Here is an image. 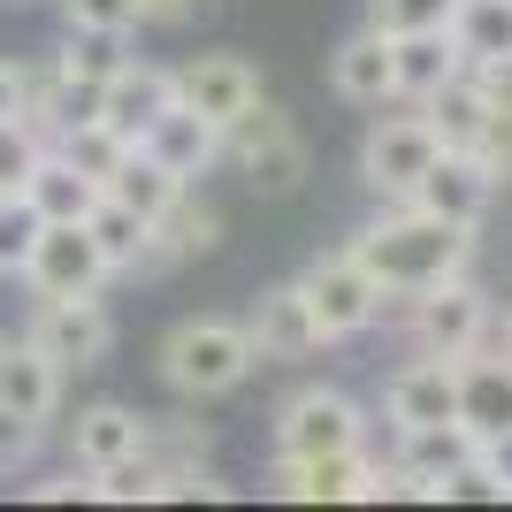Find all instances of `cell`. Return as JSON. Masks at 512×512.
Wrapping results in <instances>:
<instances>
[{
  "mask_svg": "<svg viewBox=\"0 0 512 512\" xmlns=\"http://www.w3.org/2000/svg\"><path fill=\"white\" fill-rule=\"evenodd\" d=\"M344 245L360 253V268L383 283L390 299L436 291V283H451V276H467V268H474V230L436 222V214L413 207V199H390V214H375V222L352 230Z\"/></svg>",
  "mask_w": 512,
  "mask_h": 512,
  "instance_id": "6da1fadb",
  "label": "cell"
},
{
  "mask_svg": "<svg viewBox=\"0 0 512 512\" xmlns=\"http://www.w3.org/2000/svg\"><path fill=\"white\" fill-rule=\"evenodd\" d=\"M260 367L253 352V329L245 321H222V314H192L176 321L169 337H161V383L176 390V398H230V390H245V375Z\"/></svg>",
  "mask_w": 512,
  "mask_h": 512,
  "instance_id": "7a4b0ae2",
  "label": "cell"
},
{
  "mask_svg": "<svg viewBox=\"0 0 512 512\" xmlns=\"http://www.w3.org/2000/svg\"><path fill=\"white\" fill-rule=\"evenodd\" d=\"M222 161H230L237 184H245V192H260V199H291V192L306 184V169H314V153H306L299 123H291L268 92H260V100L245 107L230 130H222Z\"/></svg>",
  "mask_w": 512,
  "mask_h": 512,
  "instance_id": "3957f363",
  "label": "cell"
},
{
  "mask_svg": "<svg viewBox=\"0 0 512 512\" xmlns=\"http://www.w3.org/2000/svg\"><path fill=\"white\" fill-rule=\"evenodd\" d=\"M299 291L314 299V314H321V329H329V344H337V337H360V329H375V321H383V306H390V291L360 268V253H352V245H337V253H314V260H306V276H299Z\"/></svg>",
  "mask_w": 512,
  "mask_h": 512,
  "instance_id": "277c9868",
  "label": "cell"
},
{
  "mask_svg": "<svg viewBox=\"0 0 512 512\" xmlns=\"http://www.w3.org/2000/svg\"><path fill=\"white\" fill-rule=\"evenodd\" d=\"M23 283H31L39 299H100L107 283H115V268H107V253L92 245L85 222H39V245L23 260Z\"/></svg>",
  "mask_w": 512,
  "mask_h": 512,
  "instance_id": "5b68a950",
  "label": "cell"
},
{
  "mask_svg": "<svg viewBox=\"0 0 512 512\" xmlns=\"http://www.w3.org/2000/svg\"><path fill=\"white\" fill-rule=\"evenodd\" d=\"M367 444V413L329 383H306L283 398L276 413V459H321V451H352Z\"/></svg>",
  "mask_w": 512,
  "mask_h": 512,
  "instance_id": "8992f818",
  "label": "cell"
},
{
  "mask_svg": "<svg viewBox=\"0 0 512 512\" xmlns=\"http://www.w3.org/2000/svg\"><path fill=\"white\" fill-rule=\"evenodd\" d=\"M436 153H444V138H436V123H428L421 107L413 115H375V130H367V146H360V184L375 199H406Z\"/></svg>",
  "mask_w": 512,
  "mask_h": 512,
  "instance_id": "52a82bcc",
  "label": "cell"
},
{
  "mask_svg": "<svg viewBox=\"0 0 512 512\" xmlns=\"http://www.w3.org/2000/svg\"><path fill=\"white\" fill-rule=\"evenodd\" d=\"M23 337L39 344L62 375H85V367H100L115 352V321H107L100 299H39V314H31Z\"/></svg>",
  "mask_w": 512,
  "mask_h": 512,
  "instance_id": "ba28073f",
  "label": "cell"
},
{
  "mask_svg": "<svg viewBox=\"0 0 512 512\" xmlns=\"http://www.w3.org/2000/svg\"><path fill=\"white\" fill-rule=\"evenodd\" d=\"M490 299L474 291L467 276L436 283V291H413V344L421 352H444V360H467L474 344H490Z\"/></svg>",
  "mask_w": 512,
  "mask_h": 512,
  "instance_id": "9c48e42d",
  "label": "cell"
},
{
  "mask_svg": "<svg viewBox=\"0 0 512 512\" xmlns=\"http://www.w3.org/2000/svg\"><path fill=\"white\" fill-rule=\"evenodd\" d=\"M375 451H321V459H276V490L299 505H375Z\"/></svg>",
  "mask_w": 512,
  "mask_h": 512,
  "instance_id": "30bf717a",
  "label": "cell"
},
{
  "mask_svg": "<svg viewBox=\"0 0 512 512\" xmlns=\"http://www.w3.org/2000/svg\"><path fill=\"white\" fill-rule=\"evenodd\" d=\"M413 207H428L436 222H459V230H482V214H490V199H497V176L474 161L467 146H444L436 161L421 169V184H413Z\"/></svg>",
  "mask_w": 512,
  "mask_h": 512,
  "instance_id": "8fae6325",
  "label": "cell"
},
{
  "mask_svg": "<svg viewBox=\"0 0 512 512\" xmlns=\"http://www.w3.org/2000/svg\"><path fill=\"white\" fill-rule=\"evenodd\" d=\"M383 421H390V436H398V428L459 421V360H444V352H421L413 367H398V375L383 383Z\"/></svg>",
  "mask_w": 512,
  "mask_h": 512,
  "instance_id": "7c38bea8",
  "label": "cell"
},
{
  "mask_svg": "<svg viewBox=\"0 0 512 512\" xmlns=\"http://www.w3.org/2000/svg\"><path fill=\"white\" fill-rule=\"evenodd\" d=\"M245 329H253V352H260V360H283V367L314 360L321 344H329V329H321L314 299H306L299 283H276V291H260V306L245 314Z\"/></svg>",
  "mask_w": 512,
  "mask_h": 512,
  "instance_id": "4fadbf2b",
  "label": "cell"
},
{
  "mask_svg": "<svg viewBox=\"0 0 512 512\" xmlns=\"http://www.w3.org/2000/svg\"><path fill=\"white\" fill-rule=\"evenodd\" d=\"M176 100L199 107L214 130H230L245 107L260 100V69L245 54H192V62L176 69Z\"/></svg>",
  "mask_w": 512,
  "mask_h": 512,
  "instance_id": "5bb4252c",
  "label": "cell"
},
{
  "mask_svg": "<svg viewBox=\"0 0 512 512\" xmlns=\"http://www.w3.org/2000/svg\"><path fill=\"white\" fill-rule=\"evenodd\" d=\"M176 100V69H161V62H130L123 54V69L100 85V123L123 138V146H138L153 130V115Z\"/></svg>",
  "mask_w": 512,
  "mask_h": 512,
  "instance_id": "9a60e30c",
  "label": "cell"
},
{
  "mask_svg": "<svg viewBox=\"0 0 512 512\" xmlns=\"http://www.w3.org/2000/svg\"><path fill=\"white\" fill-rule=\"evenodd\" d=\"M467 459H482V436H474L467 421L398 428V451H390V467H406L413 482H421V505H436V490H444V482L467 467Z\"/></svg>",
  "mask_w": 512,
  "mask_h": 512,
  "instance_id": "2e32d148",
  "label": "cell"
},
{
  "mask_svg": "<svg viewBox=\"0 0 512 512\" xmlns=\"http://www.w3.org/2000/svg\"><path fill=\"white\" fill-rule=\"evenodd\" d=\"M222 245V214L207 207V199H192V184L169 199V207L153 214V230H146V276H161V268H184V260H199V253H214Z\"/></svg>",
  "mask_w": 512,
  "mask_h": 512,
  "instance_id": "e0dca14e",
  "label": "cell"
},
{
  "mask_svg": "<svg viewBox=\"0 0 512 512\" xmlns=\"http://www.w3.org/2000/svg\"><path fill=\"white\" fill-rule=\"evenodd\" d=\"M62 367L46 360L39 344L31 337H0V406L8 413H23V421H54V413H62Z\"/></svg>",
  "mask_w": 512,
  "mask_h": 512,
  "instance_id": "ac0fdd59",
  "label": "cell"
},
{
  "mask_svg": "<svg viewBox=\"0 0 512 512\" xmlns=\"http://www.w3.org/2000/svg\"><path fill=\"white\" fill-rule=\"evenodd\" d=\"M329 92L352 100V107H390V100H398V77H390V31L360 23L352 39H337V54H329Z\"/></svg>",
  "mask_w": 512,
  "mask_h": 512,
  "instance_id": "d6986e66",
  "label": "cell"
},
{
  "mask_svg": "<svg viewBox=\"0 0 512 512\" xmlns=\"http://www.w3.org/2000/svg\"><path fill=\"white\" fill-rule=\"evenodd\" d=\"M138 146H146L153 161H161V169H176L184 184H192V176H207L214 161H222V130H214L207 115H199V107L169 100L161 115H153V130L138 138Z\"/></svg>",
  "mask_w": 512,
  "mask_h": 512,
  "instance_id": "ffe728a7",
  "label": "cell"
},
{
  "mask_svg": "<svg viewBox=\"0 0 512 512\" xmlns=\"http://www.w3.org/2000/svg\"><path fill=\"white\" fill-rule=\"evenodd\" d=\"M138 444H146V413L123 406V398H100V406H85L69 421V459H77V474L115 467V459H130Z\"/></svg>",
  "mask_w": 512,
  "mask_h": 512,
  "instance_id": "44dd1931",
  "label": "cell"
},
{
  "mask_svg": "<svg viewBox=\"0 0 512 512\" xmlns=\"http://www.w3.org/2000/svg\"><path fill=\"white\" fill-rule=\"evenodd\" d=\"M390 77H398V100H436L451 77H467V54L451 46V31H398L390 39Z\"/></svg>",
  "mask_w": 512,
  "mask_h": 512,
  "instance_id": "7402d4cb",
  "label": "cell"
},
{
  "mask_svg": "<svg viewBox=\"0 0 512 512\" xmlns=\"http://www.w3.org/2000/svg\"><path fill=\"white\" fill-rule=\"evenodd\" d=\"M23 199H31L39 222H85V214L107 199V184H100V176H85L62 146H46L39 169H31V184H23Z\"/></svg>",
  "mask_w": 512,
  "mask_h": 512,
  "instance_id": "603a6c76",
  "label": "cell"
},
{
  "mask_svg": "<svg viewBox=\"0 0 512 512\" xmlns=\"http://www.w3.org/2000/svg\"><path fill=\"white\" fill-rule=\"evenodd\" d=\"M459 421H467L474 436L512 428V360L505 352H482V344H474L467 360H459Z\"/></svg>",
  "mask_w": 512,
  "mask_h": 512,
  "instance_id": "cb8c5ba5",
  "label": "cell"
},
{
  "mask_svg": "<svg viewBox=\"0 0 512 512\" xmlns=\"http://www.w3.org/2000/svg\"><path fill=\"white\" fill-rule=\"evenodd\" d=\"M451 46L467 54V69L512 54V0H451Z\"/></svg>",
  "mask_w": 512,
  "mask_h": 512,
  "instance_id": "d4e9b609",
  "label": "cell"
},
{
  "mask_svg": "<svg viewBox=\"0 0 512 512\" xmlns=\"http://www.w3.org/2000/svg\"><path fill=\"white\" fill-rule=\"evenodd\" d=\"M176 192H184V176H176V169H161V161H153L146 146H130L123 161L107 169V199H123V207H130V214H146V222H153L161 207H169Z\"/></svg>",
  "mask_w": 512,
  "mask_h": 512,
  "instance_id": "484cf974",
  "label": "cell"
},
{
  "mask_svg": "<svg viewBox=\"0 0 512 512\" xmlns=\"http://www.w3.org/2000/svg\"><path fill=\"white\" fill-rule=\"evenodd\" d=\"M421 115L436 123V138H444V146H474V130L490 123V92H482V77L467 69V77H451L436 100H421Z\"/></svg>",
  "mask_w": 512,
  "mask_h": 512,
  "instance_id": "4316f807",
  "label": "cell"
},
{
  "mask_svg": "<svg viewBox=\"0 0 512 512\" xmlns=\"http://www.w3.org/2000/svg\"><path fill=\"white\" fill-rule=\"evenodd\" d=\"M85 230H92V245H100L107 253V268H115V276H138V260H146V214H130L123 199H100V207L85 214Z\"/></svg>",
  "mask_w": 512,
  "mask_h": 512,
  "instance_id": "83f0119b",
  "label": "cell"
},
{
  "mask_svg": "<svg viewBox=\"0 0 512 512\" xmlns=\"http://www.w3.org/2000/svg\"><path fill=\"white\" fill-rule=\"evenodd\" d=\"M54 62H62L69 77H92V85H107V77L123 69V31H85V23H69L62 46H54Z\"/></svg>",
  "mask_w": 512,
  "mask_h": 512,
  "instance_id": "f1b7e54d",
  "label": "cell"
},
{
  "mask_svg": "<svg viewBox=\"0 0 512 512\" xmlns=\"http://www.w3.org/2000/svg\"><path fill=\"white\" fill-rule=\"evenodd\" d=\"M39 245V214L23 192H0V276H23V260Z\"/></svg>",
  "mask_w": 512,
  "mask_h": 512,
  "instance_id": "f546056e",
  "label": "cell"
},
{
  "mask_svg": "<svg viewBox=\"0 0 512 512\" xmlns=\"http://www.w3.org/2000/svg\"><path fill=\"white\" fill-rule=\"evenodd\" d=\"M39 153H46V138L31 123H0V192H23L31 184V169H39Z\"/></svg>",
  "mask_w": 512,
  "mask_h": 512,
  "instance_id": "4dcf8cb0",
  "label": "cell"
},
{
  "mask_svg": "<svg viewBox=\"0 0 512 512\" xmlns=\"http://www.w3.org/2000/svg\"><path fill=\"white\" fill-rule=\"evenodd\" d=\"M367 23L375 31H444L451 23V0H367Z\"/></svg>",
  "mask_w": 512,
  "mask_h": 512,
  "instance_id": "1f68e13d",
  "label": "cell"
},
{
  "mask_svg": "<svg viewBox=\"0 0 512 512\" xmlns=\"http://www.w3.org/2000/svg\"><path fill=\"white\" fill-rule=\"evenodd\" d=\"M62 23H85V31H138L146 23V0H62Z\"/></svg>",
  "mask_w": 512,
  "mask_h": 512,
  "instance_id": "d6a6232c",
  "label": "cell"
},
{
  "mask_svg": "<svg viewBox=\"0 0 512 512\" xmlns=\"http://www.w3.org/2000/svg\"><path fill=\"white\" fill-rule=\"evenodd\" d=\"M467 153L497 176V184H512V107H497V100H490V123L474 130V146H467Z\"/></svg>",
  "mask_w": 512,
  "mask_h": 512,
  "instance_id": "836d02e7",
  "label": "cell"
},
{
  "mask_svg": "<svg viewBox=\"0 0 512 512\" xmlns=\"http://www.w3.org/2000/svg\"><path fill=\"white\" fill-rule=\"evenodd\" d=\"M39 436H46L39 421H23V413H8V406H0V474H16L23 459L39 451Z\"/></svg>",
  "mask_w": 512,
  "mask_h": 512,
  "instance_id": "e575fe53",
  "label": "cell"
},
{
  "mask_svg": "<svg viewBox=\"0 0 512 512\" xmlns=\"http://www.w3.org/2000/svg\"><path fill=\"white\" fill-rule=\"evenodd\" d=\"M482 467L497 474V490H505V505H512V428H497V436H482Z\"/></svg>",
  "mask_w": 512,
  "mask_h": 512,
  "instance_id": "d590c367",
  "label": "cell"
},
{
  "mask_svg": "<svg viewBox=\"0 0 512 512\" xmlns=\"http://www.w3.org/2000/svg\"><path fill=\"white\" fill-rule=\"evenodd\" d=\"M474 77H482V92H490L497 107H512V54H497V62H482V69H474Z\"/></svg>",
  "mask_w": 512,
  "mask_h": 512,
  "instance_id": "8d00e7d4",
  "label": "cell"
},
{
  "mask_svg": "<svg viewBox=\"0 0 512 512\" xmlns=\"http://www.w3.org/2000/svg\"><path fill=\"white\" fill-rule=\"evenodd\" d=\"M207 0H146V23H161V31H176V23H192Z\"/></svg>",
  "mask_w": 512,
  "mask_h": 512,
  "instance_id": "74e56055",
  "label": "cell"
},
{
  "mask_svg": "<svg viewBox=\"0 0 512 512\" xmlns=\"http://www.w3.org/2000/svg\"><path fill=\"white\" fill-rule=\"evenodd\" d=\"M23 100H16V62H0V123H16Z\"/></svg>",
  "mask_w": 512,
  "mask_h": 512,
  "instance_id": "f35d334b",
  "label": "cell"
},
{
  "mask_svg": "<svg viewBox=\"0 0 512 512\" xmlns=\"http://www.w3.org/2000/svg\"><path fill=\"white\" fill-rule=\"evenodd\" d=\"M46 505H69V497H92V482H77V474H62V482H46Z\"/></svg>",
  "mask_w": 512,
  "mask_h": 512,
  "instance_id": "ab89813d",
  "label": "cell"
},
{
  "mask_svg": "<svg viewBox=\"0 0 512 512\" xmlns=\"http://www.w3.org/2000/svg\"><path fill=\"white\" fill-rule=\"evenodd\" d=\"M490 337H497V352L512 360V306H505V321H490Z\"/></svg>",
  "mask_w": 512,
  "mask_h": 512,
  "instance_id": "60d3db41",
  "label": "cell"
}]
</instances>
